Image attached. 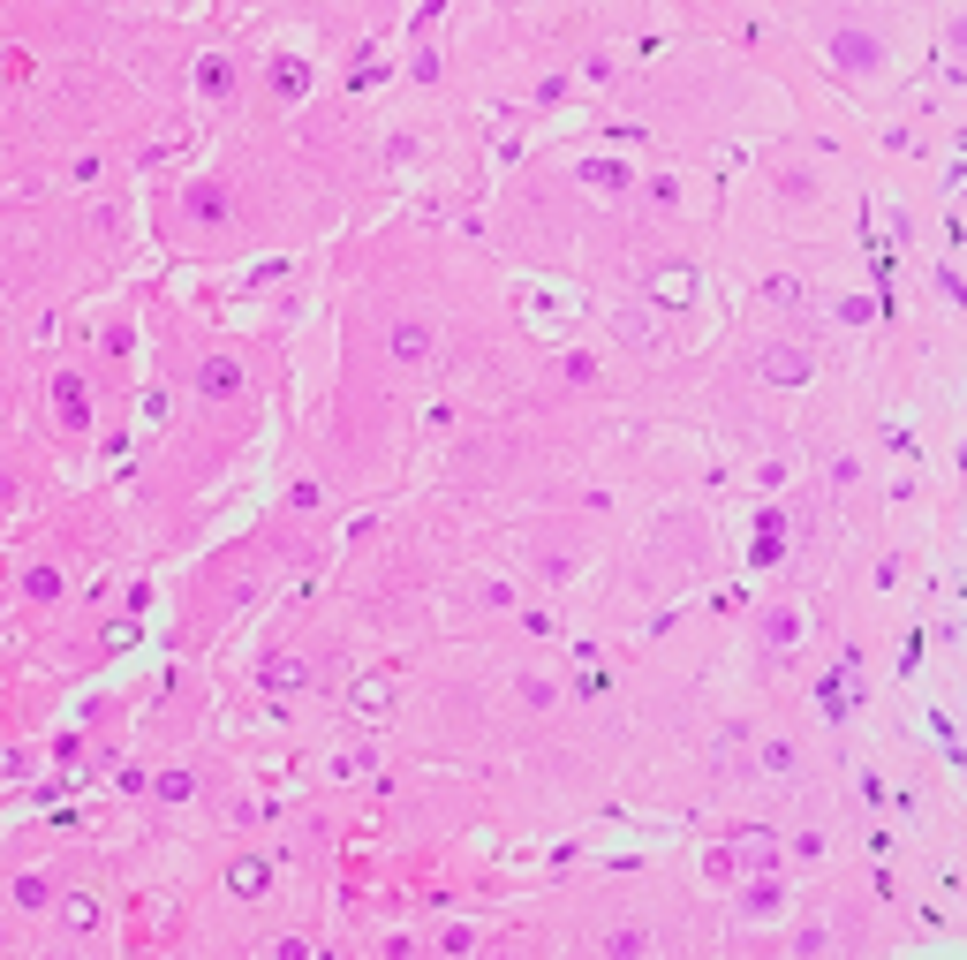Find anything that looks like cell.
Masks as SVG:
<instances>
[{
    "mask_svg": "<svg viewBox=\"0 0 967 960\" xmlns=\"http://www.w3.org/2000/svg\"><path fill=\"white\" fill-rule=\"evenodd\" d=\"M869 8H884V16H915V23H930V0H869Z\"/></svg>",
    "mask_w": 967,
    "mask_h": 960,
    "instance_id": "obj_8",
    "label": "cell"
},
{
    "mask_svg": "<svg viewBox=\"0 0 967 960\" xmlns=\"http://www.w3.org/2000/svg\"><path fill=\"white\" fill-rule=\"evenodd\" d=\"M454 8H461V0H454Z\"/></svg>",
    "mask_w": 967,
    "mask_h": 960,
    "instance_id": "obj_9",
    "label": "cell"
},
{
    "mask_svg": "<svg viewBox=\"0 0 967 960\" xmlns=\"http://www.w3.org/2000/svg\"><path fill=\"white\" fill-rule=\"evenodd\" d=\"M794 106L748 61L733 38H703V31H665L658 46L620 76L605 106L582 114V129L628 137L643 152H673V159H711L726 167L741 144L786 129Z\"/></svg>",
    "mask_w": 967,
    "mask_h": 960,
    "instance_id": "obj_3",
    "label": "cell"
},
{
    "mask_svg": "<svg viewBox=\"0 0 967 960\" xmlns=\"http://www.w3.org/2000/svg\"><path fill=\"white\" fill-rule=\"evenodd\" d=\"M922 76L967 106V0H930V31H922Z\"/></svg>",
    "mask_w": 967,
    "mask_h": 960,
    "instance_id": "obj_7",
    "label": "cell"
},
{
    "mask_svg": "<svg viewBox=\"0 0 967 960\" xmlns=\"http://www.w3.org/2000/svg\"><path fill=\"white\" fill-rule=\"evenodd\" d=\"M862 197L869 167L862 144L824 129H771L741 144L733 167H718V212H711V288L764 273V265H809L862 250Z\"/></svg>",
    "mask_w": 967,
    "mask_h": 960,
    "instance_id": "obj_1",
    "label": "cell"
},
{
    "mask_svg": "<svg viewBox=\"0 0 967 960\" xmlns=\"http://www.w3.org/2000/svg\"><path fill=\"white\" fill-rule=\"evenodd\" d=\"M597 220L590 189L575 174V144L560 137H529L514 144V159L499 167V182L476 205V242L499 273H537V280H575L582 227Z\"/></svg>",
    "mask_w": 967,
    "mask_h": 960,
    "instance_id": "obj_5",
    "label": "cell"
},
{
    "mask_svg": "<svg viewBox=\"0 0 967 960\" xmlns=\"http://www.w3.org/2000/svg\"><path fill=\"white\" fill-rule=\"evenodd\" d=\"M726 583H741L726 507H718L711 484H680V492L650 499L643 515L612 537L597 575L582 583V598L567 613L590 635H628L643 620L673 613V605L703 598V590H726Z\"/></svg>",
    "mask_w": 967,
    "mask_h": 960,
    "instance_id": "obj_4",
    "label": "cell"
},
{
    "mask_svg": "<svg viewBox=\"0 0 967 960\" xmlns=\"http://www.w3.org/2000/svg\"><path fill=\"white\" fill-rule=\"evenodd\" d=\"M794 53L816 69V84L854 114H877L884 99H900L922 76V31L915 16H884L869 0H756Z\"/></svg>",
    "mask_w": 967,
    "mask_h": 960,
    "instance_id": "obj_6",
    "label": "cell"
},
{
    "mask_svg": "<svg viewBox=\"0 0 967 960\" xmlns=\"http://www.w3.org/2000/svg\"><path fill=\"white\" fill-rule=\"evenodd\" d=\"M514 915L537 960H703L718 953V900L696 885L688 855L567 862L522 877Z\"/></svg>",
    "mask_w": 967,
    "mask_h": 960,
    "instance_id": "obj_2",
    "label": "cell"
}]
</instances>
